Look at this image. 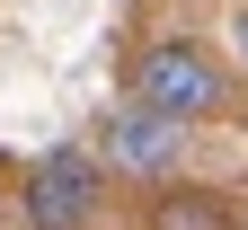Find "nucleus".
Here are the masks:
<instances>
[{"mask_svg": "<svg viewBox=\"0 0 248 230\" xmlns=\"http://www.w3.org/2000/svg\"><path fill=\"white\" fill-rule=\"evenodd\" d=\"M151 230H239V213L222 195H204V186H169L160 204H151Z\"/></svg>", "mask_w": 248, "mask_h": 230, "instance_id": "20e7f679", "label": "nucleus"}, {"mask_svg": "<svg viewBox=\"0 0 248 230\" xmlns=\"http://www.w3.org/2000/svg\"><path fill=\"white\" fill-rule=\"evenodd\" d=\"M222 97H231V80H222V62H213L195 36H160V45L133 53V107H151V115L195 124V115L222 107Z\"/></svg>", "mask_w": 248, "mask_h": 230, "instance_id": "f257e3e1", "label": "nucleus"}, {"mask_svg": "<svg viewBox=\"0 0 248 230\" xmlns=\"http://www.w3.org/2000/svg\"><path fill=\"white\" fill-rule=\"evenodd\" d=\"M177 159H186V124L133 107V97L107 115V169H124V177H177Z\"/></svg>", "mask_w": 248, "mask_h": 230, "instance_id": "7ed1b4c3", "label": "nucleus"}, {"mask_svg": "<svg viewBox=\"0 0 248 230\" xmlns=\"http://www.w3.org/2000/svg\"><path fill=\"white\" fill-rule=\"evenodd\" d=\"M98 195H107L98 159H89L80 142H62V151L36 159V177H27V221L36 230H89L98 221Z\"/></svg>", "mask_w": 248, "mask_h": 230, "instance_id": "f03ea898", "label": "nucleus"}, {"mask_svg": "<svg viewBox=\"0 0 248 230\" xmlns=\"http://www.w3.org/2000/svg\"><path fill=\"white\" fill-rule=\"evenodd\" d=\"M231 45H239V62H248V9H239V18H231Z\"/></svg>", "mask_w": 248, "mask_h": 230, "instance_id": "39448f33", "label": "nucleus"}]
</instances>
